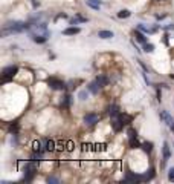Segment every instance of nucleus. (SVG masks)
<instances>
[{
  "label": "nucleus",
  "mask_w": 174,
  "mask_h": 184,
  "mask_svg": "<svg viewBox=\"0 0 174 184\" xmlns=\"http://www.w3.org/2000/svg\"><path fill=\"white\" fill-rule=\"evenodd\" d=\"M31 23H25V22H8L3 25L2 29V37L11 36V34H20L23 31H29Z\"/></svg>",
  "instance_id": "nucleus-1"
},
{
  "label": "nucleus",
  "mask_w": 174,
  "mask_h": 184,
  "mask_svg": "<svg viewBox=\"0 0 174 184\" xmlns=\"http://www.w3.org/2000/svg\"><path fill=\"white\" fill-rule=\"evenodd\" d=\"M29 32H31L32 40L37 41V43H44V41H48V38H49V36H51V32L48 31V28H46L44 23H35V25H31Z\"/></svg>",
  "instance_id": "nucleus-2"
},
{
  "label": "nucleus",
  "mask_w": 174,
  "mask_h": 184,
  "mask_svg": "<svg viewBox=\"0 0 174 184\" xmlns=\"http://www.w3.org/2000/svg\"><path fill=\"white\" fill-rule=\"evenodd\" d=\"M17 72H18L17 66H6V68H3V71H2L3 83H6V81H9L11 78H14V75H16Z\"/></svg>",
  "instance_id": "nucleus-3"
},
{
  "label": "nucleus",
  "mask_w": 174,
  "mask_h": 184,
  "mask_svg": "<svg viewBox=\"0 0 174 184\" xmlns=\"http://www.w3.org/2000/svg\"><path fill=\"white\" fill-rule=\"evenodd\" d=\"M48 85L55 89V91H63L64 88H66V83L64 81H61V80H58V78H55V77H51L49 80H48Z\"/></svg>",
  "instance_id": "nucleus-4"
},
{
  "label": "nucleus",
  "mask_w": 174,
  "mask_h": 184,
  "mask_svg": "<svg viewBox=\"0 0 174 184\" xmlns=\"http://www.w3.org/2000/svg\"><path fill=\"white\" fill-rule=\"evenodd\" d=\"M159 117H160V118L167 123V126L174 132V118L170 115V112H167V110H160V112H159Z\"/></svg>",
  "instance_id": "nucleus-5"
},
{
  "label": "nucleus",
  "mask_w": 174,
  "mask_h": 184,
  "mask_svg": "<svg viewBox=\"0 0 174 184\" xmlns=\"http://www.w3.org/2000/svg\"><path fill=\"white\" fill-rule=\"evenodd\" d=\"M35 170H37V167H35L34 163H28V164L25 166V180L26 181H31L34 178Z\"/></svg>",
  "instance_id": "nucleus-6"
},
{
  "label": "nucleus",
  "mask_w": 174,
  "mask_h": 184,
  "mask_svg": "<svg viewBox=\"0 0 174 184\" xmlns=\"http://www.w3.org/2000/svg\"><path fill=\"white\" fill-rule=\"evenodd\" d=\"M112 126L115 129V132H119L125 124H124V121L121 120V114L119 115H116V117H112Z\"/></svg>",
  "instance_id": "nucleus-7"
},
{
  "label": "nucleus",
  "mask_w": 174,
  "mask_h": 184,
  "mask_svg": "<svg viewBox=\"0 0 174 184\" xmlns=\"http://www.w3.org/2000/svg\"><path fill=\"white\" fill-rule=\"evenodd\" d=\"M98 121H99V117L96 114H87L86 117H84V123H86L87 126H93Z\"/></svg>",
  "instance_id": "nucleus-8"
},
{
  "label": "nucleus",
  "mask_w": 174,
  "mask_h": 184,
  "mask_svg": "<svg viewBox=\"0 0 174 184\" xmlns=\"http://www.w3.org/2000/svg\"><path fill=\"white\" fill-rule=\"evenodd\" d=\"M154 177V170L153 169H150V170H147L145 173H142L140 175V181H148V180H151Z\"/></svg>",
  "instance_id": "nucleus-9"
},
{
  "label": "nucleus",
  "mask_w": 174,
  "mask_h": 184,
  "mask_svg": "<svg viewBox=\"0 0 174 184\" xmlns=\"http://www.w3.org/2000/svg\"><path fill=\"white\" fill-rule=\"evenodd\" d=\"M101 5H103V2H101V0H87V6H90V8L96 9V11L101 8Z\"/></svg>",
  "instance_id": "nucleus-10"
},
{
  "label": "nucleus",
  "mask_w": 174,
  "mask_h": 184,
  "mask_svg": "<svg viewBox=\"0 0 174 184\" xmlns=\"http://www.w3.org/2000/svg\"><path fill=\"white\" fill-rule=\"evenodd\" d=\"M168 160H170V146H168V143L165 141V143H163V164H167Z\"/></svg>",
  "instance_id": "nucleus-11"
},
{
  "label": "nucleus",
  "mask_w": 174,
  "mask_h": 184,
  "mask_svg": "<svg viewBox=\"0 0 174 184\" xmlns=\"http://www.w3.org/2000/svg\"><path fill=\"white\" fill-rule=\"evenodd\" d=\"M80 31H81L80 28H76V26H72V28L64 29V31H63V34H64V36H75V34H78Z\"/></svg>",
  "instance_id": "nucleus-12"
},
{
  "label": "nucleus",
  "mask_w": 174,
  "mask_h": 184,
  "mask_svg": "<svg viewBox=\"0 0 174 184\" xmlns=\"http://www.w3.org/2000/svg\"><path fill=\"white\" fill-rule=\"evenodd\" d=\"M87 88H89V91L92 92V94H98V92H99V88H101V86H99V85H98V81L95 80V81H92V83H90V85H89Z\"/></svg>",
  "instance_id": "nucleus-13"
},
{
  "label": "nucleus",
  "mask_w": 174,
  "mask_h": 184,
  "mask_svg": "<svg viewBox=\"0 0 174 184\" xmlns=\"http://www.w3.org/2000/svg\"><path fill=\"white\" fill-rule=\"evenodd\" d=\"M96 81H98V85H99L101 88H104V86L108 85V78H107L105 75H98V77H96Z\"/></svg>",
  "instance_id": "nucleus-14"
},
{
  "label": "nucleus",
  "mask_w": 174,
  "mask_h": 184,
  "mask_svg": "<svg viewBox=\"0 0 174 184\" xmlns=\"http://www.w3.org/2000/svg\"><path fill=\"white\" fill-rule=\"evenodd\" d=\"M84 22H87V18L81 17V16H75L70 18V25H78V23H84Z\"/></svg>",
  "instance_id": "nucleus-15"
},
{
  "label": "nucleus",
  "mask_w": 174,
  "mask_h": 184,
  "mask_svg": "<svg viewBox=\"0 0 174 184\" xmlns=\"http://www.w3.org/2000/svg\"><path fill=\"white\" fill-rule=\"evenodd\" d=\"M135 36H136V40H138V41L144 43V45L147 43V37H145L144 34H142V32H140V29H138V31L135 32Z\"/></svg>",
  "instance_id": "nucleus-16"
},
{
  "label": "nucleus",
  "mask_w": 174,
  "mask_h": 184,
  "mask_svg": "<svg viewBox=\"0 0 174 184\" xmlns=\"http://www.w3.org/2000/svg\"><path fill=\"white\" fill-rule=\"evenodd\" d=\"M108 114H110V117H116V115H119V108H118L116 104L110 106V108H108Z\"/></svg>",
  "instance_id": "nucleus-17"
},
{
  "label": "nucleus",
  "mask_w": 174,
  "mask_h": 184,
  "mask_svg": "<svg viewBox=\"0 0 174 184\" xmlns=\"http://www.w3.org/2000/svg\"><path fill=\"white\" fill-rule=\"evenodd\" d=\"M53 149H55V141L46 140V141H44V150H53Z\"/></svg>",
  "instance_id": "nucleus-18"
},
{
  "label": "nucleus",
  "mask_w": 174,
  "mask_h": 184,
  "mask_svg": "<svg viewBox=\"0 0 174 184\" xmlns=\"http://www.w3.org/2000/svg\"><path fill=\"white\" fill-rule=\"evenodd\" d=\"M121 120L124 121V124H130L133 121V117L131 115H127V114H124V115L121 114Z\"/></svg>",
  "instance_id": "nucleus-19"
},
{
  "label": "nucleus",
  "mask_w": 174,
  "mask_h": 184,
  "mask_svg": "<svg viewBox=\"0 0 174 184\" xmlns=\"http://www.w3.org/2000/svg\"><path fill=\"white\" fill-rule=\"evenodd\" d=\"M98 36L101 37V38H112V37H113V32H112V31H99Z\"/></svg>",
  "instance_id": "nucleus-20"
},
{
  "label": "nucleus",
  "mask_w": 174,
  "mask_h": 184,
  "mask_svg": "<svg viewBox=\"0 0 174 184\" xmlns=\"http://www.w3.org/2000/svg\"><path fill=\"white\" fill-rule=\"evenodd\" d=\"M130 16H131V12L128 9H122V11L118 12V17L119 18H127V17H130Z\"/></svg>",
  "instance_id": "nucleus-21"
},
{
  "label": "nucleus",
  "mask_w": 174,
  "mask_h": 184,
  "mask_svg": "<svg viewBox=\"0 0 174 184\" xmlns=\"http://www.w3.org/2000/svg\"><path fill=\"white\" fill-rule=\"evenodd\" d=\"M70 103H72V97H70V95H66L64 100H63V103H61V106H63V108H69Z\"/></svg>",
  "instance_id": "nucleus-22"
},
{
  "label": "nucleus",
  "mask_w": 174,
  "mask_h": 184,
  "mask_svg": "<svg viewBox=\"0 0 174 184\" xmlns=\"http://www.w3.org/2000/svg\"><path fill=\"white\" fill-rule=\"evenodd\" d=\"M127 133H128V140H135V138H138V132H136L135 129H128Z\"/></svg>",
  "instance_id": "nucleus-23"
},
{
  "label": "nucleus",
  "mask_w": 174,
  "mask_h": 184,
  "mask_svg": "<svg viewBox=\"0 0 174 184\" xmlns=\"http://www.w3.org/2000/svg\"><path fill=\"white\" fill-rule=\"evenodd\" d=\"M41 158H43V153L41 152H37L35 150L34 153H32V161H40Z\"/></svg>",
  "instance_id": "nucleus-24"
},
{
  "label": "nucleus",
  "mask_w": 174,
  "mask_h": 184,
  "mask_svg": "<svg viewBox=\"0 0 174 184\" xmlns=\"http://www.w3.org/2000/svg\"><path fill=\"white\" fill-rule=\"evenodd\" d=\"M130 146L131 149H136V147H142V144L138 141V138H135V140H130Z\"/></svg>",
  "instance_id": "nucleus-25"
},
{
  "label": "nucleus",
  "mask_w": 174,
  "mask_h": 184,
  "mask_svg": "<svg viewBox=\"0 0 174 184\" xmlns=\"http://www.w3.org/2000/svg\"><path fill=\"white\" fill-rule=\"evenodd\" d=\"M144 51H145V52H153V51H154V46H153L151 43H145V45H144Z\"/></svg>",
  "instance_id": "nucleus-26"
},
{
  "label": "nucleus",
  "mask_w": 174,
  "mask_h": 184,
  "mask_svg": "<svg viewBox=\"0 0 174 184\" xmlns=\"http://www.w3.org/2000/svg\"><path fill=\"white\" fill-rule=\"evenodd\" d=\"M142 147H144V150L145 152H151V149H153V143H142Z\"/></svg>",
  "instance_id": "nucleus-27"
},
{
  "label": "nucleus",
  "mask_w": 174,
  "mask_h": 184,
  "mask_svg": "<svg viewBox=\"0 0 174 184\" xmlns=\"http://www.w3.org/2000/svg\"><path fill=\"white\" fill-rule=\"evenodd\" d=\"M87 97H89V92H87V91H81L80 94H78V98H80L81 101H84V100H87Z\"/></svg>",
  "instance_id": "nucleus-28"
},
{
  "label": "nucleus",
  "mask_w": 174,
  "mask_h": 184,
  "mask_svg": "<svg viewBox=\"0 0 174 184\" xmlns=\"http://www.w3.org/2000/svg\"><path fill=\"white\" fill-rule=\"evenodd\" d=\"M138 29H140V31H142V32H145V34H151V32H153V29H150V28H145L144 25H139V26H138Z\"/></svg>",
  "instance_id": "nucleus-29"
},
{
  "label": "nucleus",
  "mask_w": 174,
  "mask_h": 184,
  "mask_svg": "<svg viewBox=\"0 0 174 184\" xmlns=\"http://www.w3.org/2000/svg\"><path fill=\"white\" fill-rule=\"evenodd\" d=\"M168 180L174 183V167H171V169H170V172H168Z\"/></svg>",
  "instance_id": "nucleus-30"
},
{
  "label": "nucleus",
  "mask_w": 174,
  "mask_h": 184,
  "mask_svg": "<svg viewBox=\"0 0 174 184\" xmlns=\"http://www.w3.org/2000/svg\"><path fill=\"white\" fill-rule=\"evenodd\" d=\"M48 183L51 184V183H60V180H58V178H53V177H49V178H48Z\"/></svg>",
  "instance_id": "nucleus-31"
},
{
  "label": "nucleus",
  "mask_w": 174,
  "mask_h": 184,
  "mask_svg": "<svg viewBox=\"0 0 174 184\" xmlns=\"http://www.w3.org/2000/svg\"><path fill=\"white\" fill-rule=\"evenodd\" d=\"M9 130H11V132H14V133H16V132H17V130H18V124H12V126H11V128H9Z\"/></svg>",
  "instance_id": "nucleus-32"
},
{
  "label": "nucleus",
  "mask_w": 174,
  "mask_h": 184,
  "mask_svg": "<svg viewBox=\"0 0 174 184\" xmlns=\"http://www.w3.org/2000/svg\"><path fill=\"white\" fill-rule=\"evenodd\" d=\"M40 147H41V143H40V141H35L34 143V150H40Z\"/></svg>",
  "instance_id": "nucleus-33"
},
{
  "label": "nucleus",
  "mask_w": 174,
  "mask_h": 184,
  "mask_svg": "<svg viewBox=\"0 0 174 184\" xmlns=\"http://www.w3.org/2000/svg\"><path fill=\"white\" fill-rule=\"evenodd\" d=\"M67 149H69V150H72V149H73V143H67Z\"/></svg>",
  "instance_id": "nucleus-34"
},
{
  "label": "nucleus",
  "mask_w": 174,
  "mask_h": 184,
  "mask_svg": "<svg viewBox=\"0 0 174 184\" xmlns=\"http://www.w3.org/2000/svg\"><path fill=\"white\" fill-rule=\"evenodd\" d=\"M58 149H64V143L60 141V143H58Z\"/></svg>",
  "instance_id": "nucleus-35"
}]
</instances>
